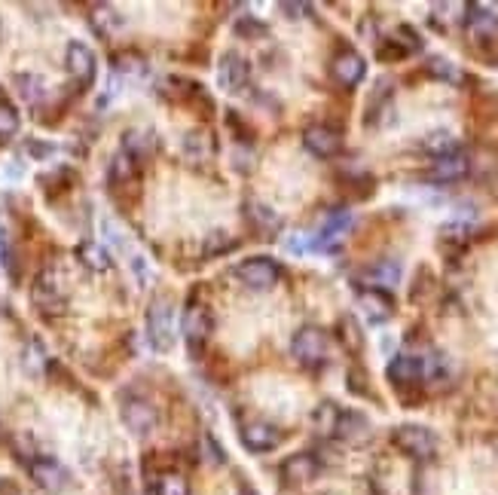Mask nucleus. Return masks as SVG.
Instances as JSON below:
<instances>
[{"label":"nucleus","mask_w":498,"mask_h":495,"mask_svg":"<svg viewBox=\"0 0 498 495\" xmlns=\"http://www.w3.org/2000/svg\"><path fill=\"white\" fill-rule=\"evenodd\" d=\"M147 337L156 352H168L178 340V324H174V306L172 300H154L147 313Z\"/></svg>","instance_id":"f257e3e1"},{"label":"nucleus","mask_w":498,"mask_h":495,"mask_svg":"<svg viewBox=\"0 0 498 495\" xmlns=\"http://www.w3.org/2000/svg\"><path fill=\"white\" fill-rule=\"evenodd\" d=\"M465 31H468L471 43L477 50H493L498 46V15L486 6H477V4H465Z\"/></svg>","instance_id":"f03ea898"},{"label":"nucleus","mask_w":498,"mask_h":495,"mask_svg":"<svg viewBox=\"0 0 498 495\" xmlns=\"http://www.w3.org/2000/svg\"><path fill=\"white\" fill-rule=\"evenodd\" d=\"M391 444L398 446L404 456L409 459H431L437 453V437L431 428L425 425H398L395 431H391Z\"/></svg>","instance_id":"7ed1b4c3"},{"label":"nucleus","mask_w":498,"mask_h":495,"mask_svg":"<svg viewBox=\"0 0 498 495\" xmlns=\"http://www.w3.org/2000/svg\"><path fill=\"white\" fill-rule=\"evenodd\" d=\"M208 337H211V313H208L205 303L193 300L183 313V342H187L193 358H202Z\"/></svg>","instance_id":"20e7f679"},{"label":"nucleus","mask_w":498,"mask_h":495,"mask_svg":"<svg viewBox=\"0 0 498 495\" xmlns=\"http://www.w3.org/2000/svg\"><path fill=\"white\" fill-rule=\"evenodd\" d=\"M291 352L303 367H318L327 358V333L321 327H300L291 342Z\"/></svg>","instance_id":"39448f33"},{"label":"nucleus","mask_w":498,"mask_h":495,"mask_svg":"<svg viewBox=\"0 0 498 495\" xmlns=\"http://www.w3.org/2000/svg\"><path fill=\"white\" fill-rule=\"evenodd\" d=\"M236 276H239V282L248 285L251 291H269L272 285H278L281 269H278V263L269 257H248L245 263L236 266Z\"/></svg>","instance_id":"423d86ee"},{"label":"nucleus","mask_w":498,"mask_h":495,"mask_svg":"<svg viewBox=\"0 0 498 495\" xmlns=\"http://www.w3.org/2000/svg\"><path fill=\"white\" fill-rule=\"evenodd\" d=\"M119 416H123L126 428L138 437H147L150 431L156 428V410L150 401H144L138 395H128L123 397V406H119Z\"/></svg>","instance_id":"0eeeda50"},{"label":"nucleus","mask_w":498,"mask_h":495,"mask_svg":"<svg viewBox=\"0 0 498 495\" xmlns=\"http://www.w3.org/2000/svg\"><path fill=\"white\" fill-rule=\"evenodd\" d=\"M349 229H352V214L345 209H336L324 218L318 236H312V248H318V251H334V248L345 238Z\"/></svg>","instance_id":"6e6552de"},{"label":"nucleus","mask_w":498,"mask_h":495,"mask_svg":"<svg viewBox=\"0 0 498 495\" xmlns=\"http://www.w3.org/2000/svg\"><path fill=\"white\" fill-rule=\"evenodd\" d=\"M31 297H34V303L43 313H59V309L64 306V285L61 278L52 273V269H46V273L37 276L34 287H31Z\"/></svg>","instance_id":"1a4fd4ad"},{"label":"nucleus","mask_w":498,"mask_h":495,"mask_svg":"<svg viewBox=\"0 0 498 495\" xmlns=\"http://www.w3.org/2000/svg\"><path fill=\"white\" fill-rule=\"evenodd\" d=\"M358 309L371 324H382V322H389V318L395 315V300H391L389 291H373V287H364V291L358 294Z\"/></svg>","instance_id":"9d476101"},{"label":"nucleus","mask_w":498,"mask_h":495,"mask_svg":"<svg viewBox=\"0 0 498 495\" xmlns=\"http://www.w3.org/2000/svg\"><path fill=\"white\" fill-rule=\"evenodd\" d=\"M242 444L251 453H272L281 444V431L272 425V422H245L242 425Z\"/></svg>","instance_id":"9b49d317"},{"label":"nucleus","mask_w":498,"mask_h":495,"mask_svg":"<svg viewBox=\"0 0 498 495\" xmlns=\"http://www.w3.org/2000/svg\"><path fill=\"white\" fill-rule=\"evenodd\" d=\"M303 144H306V150L312 156L331 159L340 154L343 138H340V132L331 129V126H309V129L303 132Z\"/></svg>","instance_id":"f8f14e48"},{"label":"nucleus","mask_w":498,"mask_h":495,"mask_svg":"<svg viewBox=\"0 0 498 495\" xmlns=\"http://www.w3.org/2000/svg\"><path fill=\"white\" fill-rule=\"evenodd\" d=\"M468 172H471V159H468V154H462V150H453V154L437 156L435 163H431L428 178L437 181V183H456V181H462Z\"/></svg>","instance_id":"ddd939ff"},{"label":"nucleus","mask_w":498,"mask_h":495,"mask_svg":"<svg viewBox=\"0 0 498 495\" xmlns=\"http://www.w3.org/2000/svg\"><path fill=\"white\" fill-rule=\"evenodd\" d=\"M331 70H334L336 83L345 86V89H355V86H358L361 79H364V74H367V61L361 59V55H358L355 50H343V52L334 59Z\"/></svg>","instance_id":"4468645a"},{"label":"nucleus","mask_w":498,"mask_h":495,"mask_svg":"<svg viewBox=\"0 0 498 495\" xmlns=\"http://www.w3.org/2000/svg\"><path fill=\"white\" fill-rule=\"evenodd\" d=\"M28 471H31V481H34L40 490H50V492L61 490L64 481H68L64 468L55 459H50V456H34L28 462Z\"/></svg>","instance_id":"2eb2a0df"},{"label":"nucleus","mask_w":498,"mask_h":495,"mask_svg":"<svg viewBox=\"0 0 498 495\" xmlns=\"http://www.w3.org/2000/svg\"><path fill=\"white\" fill-rule=\"evenodd\" d=\"M321 471V462L312 456V453H296V456H291L281 465V481L291 483V486H303L309 481H315Z\"/></svg>","instance_id":"dca6fc26"},{"label":"nucleus","mask_w":498,"mask_h":495,"mask_svg":"<svg viewBox=\"0 0 498 495\" xmlns=\"http://www.w3.org/2000/svg\"><path fill=\"white\" fill-rule=\"evenodd\" d=\"M68 70L80 86H89L95 79V52L80 40H70L68 46Z\"/></svg>","instance_id":"f3484780"},{"label":"nucleus","mask_w":498,"mask_h":495,"mask_svg":"<svg viewBox=\"0 0 498 495\" xmlns=\"http://www.w3.org/2000/svg\"><path fill=\"white\" fill-rule=\"evenodd\" d=\"M218 83H221V89H227V92L245 89L248 86V61L242 59V55H236V52L223 55L221 65H218Z\"/></svg>","instance_id":"a211bd4d"},{"label":"nucleus","mask_w":498,"mask_h":495,"mask_svg":"<svg viewBox=\"0 0 498 495\" xmlns=\"http://www.w3.org/2000/svg\"><path fill=\"white\" fill-rule=\"evenodd\" d=\"M334 437H340L345 444H364L371 437V422H367L364 413L355 410H340V419H336Z\"/></svg>","instance_id":"6ab92c4d"},{"label":"nucleus","mask_w":498,"mask_h":495,"mask_svg":"<svg viewBox=\"0 0 498 495\" xmlns=\"http://www.w3.org/2000/svg\"><path fill=\"white\" fill-rule=\"evenodd\" d=\"M389 379L395 382L398 388L422 382V355H409V352L395 355L389 364Z\"/></svg>","instance_id":"aec40b11"},{"label":"nucleus","mask_w":498,"mask_h":495,"mask_svg":"<svg viewBox=\"0 0 498 495\" xmlns=\"http://www.w3.org/2000/svg\"><path fill=\"white\" fill-rule=\"evenodd\" d=\"M361 282H364V287H373V291H389L400 282V266L395 260H380L361 273Z\"/></svg>","instance_id":"412c9836"},{"label":"nucleus","mask_w":498,"mask_h":495,"mask_svg":"<svg viewBox=\"0 0 498 495\" xmlns=\"http://www.w3.org/2000/svg\"><path fill=\"white\" fill-rule=\"evenodd\" d=\"M77 257L83 266H89L92 273H104V269L110 266V254L104 251L99 242H83L77 248Z\"/></svg>","instance_id":"4be33fe9"},{"label":"nucleus","mask_w":498,"mask_h":495,"mask_svg":"<svg viewBox=\"0 0 498 495\" xmlns=\"http://www.w3.org/2000/svg\"><path fill=\"white\" fill-rule=\"evenodd\" d=\"M15 89H19V95L28 101V105H40V101L46 98V83H43V77H37V74H19L15 77Z\"/></svg>","instance_id":"5701e85b"},{"label":"nucleus","mask_w":498,"mask_h":495,"mask_svg":"<svg viewBox=\"0 0 498 495\" xmlns=\"http://www.w3.org/2000/svg\"><path fill=\"white\" fill-rule=\"evenodd\" d=\"M150 147H154V141H150V132H144V129H128V132H126V138H123V154L132 156L135 163L147 156Z\"/></svg>","instance_id":"b1692460"},{"label":"nucleus","mask_w":498,"mask_h":495,"mask_svg":"<svg viewBox=\"0 0 498 495\" xmlns=\"http://www.w3.org/2000/svg\"><path fill=\"white\" fill-rule=\"evenodd\" d=\"M92 25L99 34H114V31L123 25V15H119L114 6H95L92 10Z\"/></svg>","instance_id":"393cba45"},{"label":"nucleus","mask_w":498,"mask_h":495,"mask_svg":"<svg viewBox=\"0 0 498 495\" xmlns=\"http://www.w3.org/2000/svg\"><path fill=\"white\" fill-rule=\"evenodd\" d=\"M150 495H190V486L181 474H163V477H156Z\"/></svg>","instance_id":"a878e982"},{"label":"nucleus","mask_w":498,"mask_h":495,"mask_svg":"<svg viewBox=\"0 0 498 495\" xmlns=\"http://www.w3.org/2000/svg\"><path fill=\"white\" fill-rule=\"evenodd\" d=\"M422 147L428 150V154L435 156V159H437V156L453 154V150H459V147H456V138H453V135H449V132H431L428 138L422 141Z\"/></svg>","instance_id":"bb28decb"},{"label":"nucleus","mask_w":498,"mask_h":495,"mask_svg":"<svg viewBox=\"0 0 498 495\" xmlns=\"http://www.w3.org/2000/svg\"><path fill=\"white\" fill-rule=\"evenodd\" d=\"M22 364H25V370L31 373V377H43L46 370V352L40 342H28L25 346V355H22Z\"/></svg>","instance_id":"cd10ccee"},{"label":"nucleus","mask_w":498,"mask_h":495,"mask_svg":"<svg viewBox=\"0 0 498 495\" xmlns=\"http://www.w3.org/2000/svg\"><path fill=\"white\" fill-rule=\"evenodd\" d=\"M336 419H340V406L331 404V401H324V404H321L318 410H315V428L321 431V434L334 437Z\"/></svg>","instance_id":"c85d7f7f"},{"label":"nucleus","mask_w":498,"mask_h":495,"mask_svg":"<svg viewBox=\"0 0 498 495\" xmlns=\"http://www.w3.org/2000/svg\"><path fill=\"white\" fill-rule=\"evenodd\" d=\"M428 74L437 77V79H446V83H459L462 79V70L446 59H431L428 61Z\"/></svg>","instance_id":"c756f323"},{"label":"nucleus","mask_w":498,"mask_h":495,"mask_svg":"<svg viewBox=\"0 0 498 495\" xmlns=\"http://www.w3.org/2000/svg\"><path fill=\"white\" fill-rule=\"evenodd\" d=\"M15 132H19V114H15L13 105L0 101V141L13 138Z\"/></svg>","instance_id":"7c9ffc66"},{"label":"nucleus","mask_w":498,"mask_h":495,"mask_svg":"<svg viewBox=\"0 0 498 495\" xmlns=\"http://www.w3.org/2000/svg\"><path fill=\"white\" fill-rule=\"evenodd\" d=\"M248 209H251L248 214L254 218L257 227H263L267 233H276V229H278V214L276 211L267 209V205H248Z\"/></svg>","instance_id":"2f4dec72"},{"label":"nucleus","mask_w":498,"mask_h":495,"mask_svg":"<svg viewBox=\"0 0 498 495\" xmlns=\"http://www.w3.org/2000/svg\"><path fill=\"white\" fill-rule=\"evenodd\" d=\"M132 172H135V159L126 156V154H119V156L114 159V165H110V174H114L117 181H126Z\"/></svg>","instance_id":"473e14b6"},{"label":"nucleus","mask_w":498,"mask_h":495,"mask_svg":"<svg viewBox=\"0 0 498 495\" xmlns=\"http://www.w3.org/2000/svg\"><path fill=\"white\" fill-rule=\"evenodd\" d=\"M281 13H287L291 19H303V15H312L309 4H281Z\"/></svg>","instance_id":"72a5a7b5"},{"label":"nucleus","mask_w":498,"mask_h":495,"mask_svg":"<svg viewBox=\"0 0 498 495\" xmlns=\"http://www.w3.org/2000/svg\"><path fill=\"white\" fill-rule=\"evenodd\" d=\"M28 150L34 156H50L52 154V147H46V144H28Z\"/></svg>","instance_id":"f704fd0d"},{"label":"nucleus","mask_w":498,"mask_h":495,"mask_svg":"<svg viewBox=\"0 0 498 495\" xmlns=\"http://www.w3.org/2000/svg\"><path fill=\"white\" fill-rule=\"evenodd\" d=\"M242 495H254V492H248V490H245V492H242Z\"/></svg>","instance_id":"c9c22d12"}]
</instances>
